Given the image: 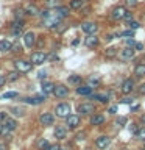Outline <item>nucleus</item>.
I'll return each instance as SVG.
<instances>
[{"label":"nucleus","instance_id":"obj_1","mask_svg":"<svg viewBox=\"0 0 145 150\" xmlns=\"http://www.w3.org/2000/svg\"><path fill=\"white\" fill-rule=\"evenodd\" d=\"M14 67H16V70H19L20 74H28V72H31V69H33V63L30 59H16L14 61Z\"/></svg>","mask_w":145,"mask_h":150},{"label":"nucleus","instance_id":"obj_2","mask_svg":"<svg viewBox=\"0 0 145 150\" xmlns=\"http://www.w3.org/2000/svg\"><path fill=\"white\" fill-rule=\"evenodd\" d=\"M45 59H47V55L44 53V52H41V50L33 52L31 56H30V61L33 63V66H41V64H44Z\"/></svg>","mask_w":145,"mask_h":150},{"label":"nucleus","instance_id":"obj_3","mask_svg":"<svg viewBox=\"0 0 145 150\" xmlns=\"http://www.w3.org/2000/svg\"><path fill=\"white\" fill-rule=\"evenodd\" d=\"M55 112H56V116L58 117H69L70 116V105L69 103H58L55 108Z\"/></svg>","mask_w":145,"mask_h":150},{"label":"nucleus","instance_id":"obj_4","mask_svg":"<svg viewBox=\"0 0 145 150\" xmlns=\"http://www.w3.org/2000/svg\"><path fill=\"white\" fill-rule=\"evenodd\" d=\"M22 38H23V45H25L27 49H31V47L36 45V35L33 31H27Z\"/></svg>","mask_w":145,"mask_h":150},{"label":"nucleus","instance_id":"obj_5","mask_svg":"<svg viewBox=\"0 0 145 150\" xmlns=\"http://www.w3.org/2000/svg\"><path fill=\"white\" fill-rule=\"evenodd\" d=\"M78 112H81L83 116H92L94 112H95V106L92 105V103H81V105L78 106Z\"/></svg>","mask_w":145,"mask_h":150},{"label":"nucleus","instance_id":"obj_6","mask_svg":"<svg viewBox=\"0 0 145 150\" xmlns=\"http://www.w3.org/2000/svg\"><path fill=\"white\" fill-rule=\"evenodd\" d=\"M134 53H136V50L133 49V47H126V49L120 50L119 58H120L122 61H131V59L134 58Z\"/></svg>","mask_w":145,"mask_h":150},{"label":"nucleus","instance_id":"obj_7","mask_svg":"<svg viewBox=\"0 0 145 150\" xmlns=\"http://www.w3.org/2000/svg\"><path fill=\"white\" fill-rule=\"evenodd\" d=\"M81 30L86 33V35H95L98 30V25L95 22H83L81 23Z\"/></svg>","mask_w":145,"mask_h":150},{"label":"nucleus","instance_id":"obj_8","mask_svg":"<svg viewBox=\"0 0 145 150\" xmlns=\"http://www.w3.org/2000/svg\"><path fill=\"white\" fill-rule=\"evenodd\" d=\"M53 94H55V97H58V98H64V97L69 96V88L64 86V84H55Z\"/></svg>","mask_w":145,"mask_h":150},{"label":"nucleus","instance_id":"obj_9","mask_svg":"<svg viewBox=\"0 0 145 150\" xmlns=\"http://www.w3.org/2000/svg\"><path fill=\"white\" fill-rule=\"evenodd\" d=\"M39 122L44 127H49V125H53L55 122V116L51 114V112H42L41 117H39Z\"/></svg>","mask_w":145,"mask_h":150},{"label":"nucleus","instance_id":"obj_10","mask_svg":"<svg viewBox=\"0 0 145 150\" xmlns=\"http://www.w3.org/2000/svg\"><path fill=\"white\" fill-rule=\"evenodd\" d=\"M23 9H25V13L28 16H41V9L34 3H27L25 6H23Z\"/></svg>","mask_w":145,"mask_h":150},{"label":"nucleus","instance_id":"obj_11","mask_svg":"<svg viewBox=\"0 0 145 150\" xmlns=\"http://www.w3.org/2000/svg\"><path fill=\"white\" fill-rule=\"evenodd\" d=\"M53 13L56 14V17H59L61 21H64L65 17H69L70 8H69V6H63V5H61L59 8H55V9H53Z\"/></svg>","mask_w":145,"mask_h":150},{"label":"nucleus","instance_id":"obj_12","mask_svg":"<svg viewBox=\"0 0 145 150\" xmlns=\"http://www.w3.org/2000/svg\"><path fill=\"white\" fill-rule=\"evenodd\" d=\"M98 44H100V39H98L95 35H87V38L84 39V45H86L87 49H95Z\"/></svg>","mask_w":145,"mask_h":150},{"label":"nucleus","instance_id":"obj_13","mask_svg":"<svg viewBox=\"0 0 145 150\" xmlns=\"http://www.w3.org/2000/svg\"><path fill=\"white\" fill-rule=\"evenodd\" d=\"M128 13L123 6H115L112 9V19L114 21H122V19H125V14Z\"/></svg>","mask_w":145,"mask_h":150},{"label":"nucleus","instance_id":"obj_14","mask_svg":"<svg viewBox=\"0 0 145 150\" xmlns=\"http://www.w3.org/2000/svg\"><path fill=\"white\" fill-rule=\"evenodd\" d=\"M67 122H65V125H67V128H77L80 125V116L78 114H70L69 117H65Z\"/></svg>","mask_w":145,"mask_h":150},{"label":"nucleus","instance_id":"obj_15","mask_svg":"<svg viewBox=\"0 0 145 150\" xmlns=\"http://www.w3.org/2000/svg\"><path fill=\"white\" fill-rule=\"evenodd\" d=\"M134 89V81L131 78H126L123 80V83H122V92L123 94H131Z\"/></svg>","mask_w":145,"mask_h":150},{"label":"nucleus","instance_id":"obj_16","mask_svg":"<svg viewBox=\"0 0 145 150\" xmlns=\"http://www.w3.org/2000/svg\"><path fill=\"white\" fill-rule=\"evenodd\" d=\"M109 144H111V139L108 138V136H98L97 141H95V145H97L100 150H105Z\"/></svg>","mask_w":145,"mask_h":150},{"label":"nucleus","instance_id":"obj_17","mask_svg":"<svg viewBox=\"0 0 145 150\" xmlns=\"http://www.w3.org/2000/svg\"><path fill=\"white\" fill-rule=\"evenodd\" d=\"M65 136H67V127H64V125H58L55 128V138L56 139H65Z\"/></svg>","mask_w":145,"mask_h":150},{"label":"nucleus","instance_id":"obj_18","mask_svg":"<svg viewBox=\"0 0 145 150\" xmlns=\"http://www.w3.org/2000/svg\"><path fill=\"white\" fill-rule=\"evenodd\" d=\"M77 94L78 96H91L92 94V88L89 86V84H80V86L77 88Z\"/></svg>","mask_w":145,"mask_h":150},{"label":"nucleus","instance_id":"obj_19","mask_svg":"<svg viewBox=\"0 0 145 150\" xmlns=\"http://www.w3.org/2000/svg\"><path fill=\"white\" fill-rule=\"evenodd\" d=\"M45 98L41 97V96H36V97H25L23 98V102L28 103V105H41L42 102H44Z\"/></svg>","mask_w":145,"mask_h":150},{"label":"nucleus","instance_id":"obj_20","mask_svg":"<svg viewBox=\"0 0 145 150\" xmlns=\"http://www.w3.org/2000/svg\"><path fill=\"white\" fill-rule=\"evenodd\" d=\"M11 47H13V42H11V41H8V39L0 41V52H2V53L11 52Z\"/></svg>","mask_w":145,"mask_h":150},{"label":"nucleus","instance_id":"obj_21","mask_svg":"<svg viewBox=\"0 0 145 150\" xmlns=\"http://www.w3.org/2000/svg\"><path fill=\"white\" fill-rule=\"evenodd\" d=\"M55 91V84L51 81H44L42 83V92L44 94H53Z\"/></svg>","mask_w":145,"mask_h":150},{"label":"nucleus","instance_id":"obj_22","mask_svg":"<svg viewBox=\"0 0 145 150\" xmlns=\"http://www.w3.org/2000/svg\"><path fill=\"white\" fill-rule=\"evenodd\" d=\"M134 75H136L137 78H142V77H144V75H145V63H139L137 66H136Z\"/></svg>","mask_w":145,"mask_h":150},{"label":"nucleus","instance_id":"obj_23","mask_svg":"<svg viewBox=\"0 0 145 150\" xmlns=\"http://www.w3.org/2000/svg\"><path fill=\"white\" fill-rule=\"evenodd\" d=\"M13 16H14V19H25L27 13H25V9H23V6L22 8H14Z\"/></svg>","mask_w":145,"mask_h":150},{"label":"nucleus","instance_id":"obj_24","mask_svg":"<svg viewBox=\"0 0 145 150\" xmlns=\"http://www.w3.org/2000/svg\"><path fill=\"white\" fill-rule=\"evenodd\" d=\"M103 122H105V117H103L101 114H92V117H91V124L92 125H101Z\"/></svg>","mask_w":145,"mask_h":150},{"label":"nucleus","instance_id":"obj_25","mask_svg":"<svg viewBox=\"0 0 145 150\" xmlns=\"http://www.w3.org/2000/svg\"><path fill=\"white\" fill-rule=\"evenodd\" d=\"M61 0H45V6L50 8V9H55V8H59L61 6Z\"/></svg>","mask_w":145,"mask_h":150},{"label":"nucleus","instance_id":"obj_26","mask_svg":"<svg viewBox=\"0 0 145 150\" xmlns=\"http://www.w3.org/2000/svg\"><path fill=\"white\" fill-rule=\"evenodd\" d=\"M11 114H13L14 117H20V116L25 114V110H23L22 106H13V108H11Z\"/></svg>","mask_w":145,"mask_h":150},{"label":"nucleus","instance_id":"obj_27","mask_svg":"<svg viewBox=\"0 0 145 150\" xmlns=\"http://www.w3.org/2000/svg\"><path fill=\"white\" fill-rule=\"evenodd\" d=\"M94 100H98V102H101V103H108L109 102V96L108 94H95V96H92Z\"/></svg>","mask_w":145,"mask_h":150},{"label":"nucleus","instance_id":"obj_28","mask_svg":"<svg viewBox=\"0 0 145 150\" xmlns=\"http://www.w3.org/2000/svg\"><path fill=\"white\" fill-rule=\"evenodd\" d=\"M19 77H20V72H19V70H13V72H9V74L6 75V80L13 83V81H17Z\"/></svg>","mask_w":145,"mask_h":150},{"label":"nucleus","instance_id":"obj_29","mask_svg":"<svg viewBox=\"0 0 145 150\" xmlns=\"http://www.w3.org/2000/svg\"><path fill=\"white\" fill-rule=\"evenodd\" d=\"M3 125H5V127H8L9 130H13V131H14V130H16V127H17V122H16V119H11V117H8V119L3 122Z\"/></svg>","mask_w":145,"mask_h":150},{"label":"nucleus","instance_id":"obj_30","mask_svg":"<svg viewBox=\"0 0 145 150\" xmlns=\"http://www.w3.org/2000/svg\"><path fill=\"white\" fill-rule=\"evenodd\" d=\"M83 5H84V0H70L69 8L70 9H80V8H83Z\"/></svg>","mask_w":145,"mask_h":150},{"label":"nucleus","instance_id":"obj_31","mask_svg":"<svg viewBox=\"0 0 145 150\" xmlns=\"http://www.w3.org/2000/svg\"><path fill=\"white\" fill-rule=\"evenodd\" d=\"M105 56H106V58H115V56H117V49H115V47H108V49L105 50Z\"/></svg>","mask_w":145,"mask_h":150},{"label":"nucleus","instance_id":"obj_32","mask_svg":"<svg viewBox=\"0 0 145 150\" xmlns=\"http://www.w3.org/2000/svg\"><path fill=\"white\" fill-rule=\"evenodd\" d=\"M23 25H25V19H14L9 27L11 28H23Z\"/></svg>","mask_w":145,"mask_h":150},{"label":"nucleus","instance_id":"obj_33","mask_svg":"<svg viewBox=\"0 0 145 150\" xmlns=\"http://www.w3.org/2000/svg\"><path fill=\"white\" fill-rule=\"evenodd\" d=\"M69 83L80 86V84H81V77H80V75H70V77H69Z\"/></svg>","mask_w":145,"mask_h":150},{"label":"nucleus","instance_id":"obj_34","mask_svg":"<svg viewBox=\"0 0 145 150\" xmlns=\"http://www.w3.org/2000/svg\"><path fill=\"white\" fill-rule=\"evenodd\" d=\"M87 84H89L91 88H95V86H98V84H100V78H98V77H94V75H92V77H89Z\"/></svg>","mask_w":145,"mask_h":150},{"label":"nucleus","instance_id":"obj_35","mask_svg":"<svg viewBox=\"0 0 145 150\" xmlns=\"http://www.w3.org/2000/svg\"><path fill=\"white\" fill-rule=\"evenodd\" d=\"M117 36H122V38H133L134 36V30H125V31H122V33H119Z\"/></svg>","mask_w":145,"mask_h":150},{"label":"nucleus","instance_id":"obj_36","mask_svg":"<svg viewBox=\"0 0 145 150\" xmlns=\"http://www.w3.org/2000/svg\"><path fill=\"white\" fill-rule=\"evenodd\" d=\"M11 52H13V53H22V45L19 44V42H13Z\"/></svg>","mask_w":145,"mask_h":150},{"label":"nucleus","instance_id":"obj_37","mask_svg":"<svg viewBox=\"0 0 145 150\" xmlns=\"http://www.w3.org/2000/svg\"><path fill=\"white\" fill-rule=\"evenodd\" d=\"M47 145H49V141H47V139L42 138V139L37 141V149H39V150H44V149L47 147Z\"/></svg>","mask_w":145,"mask_h":150},{"label":"nucleus","instance_id":"obj_38","mask_svg":"<svg viewBox=\"0 0 145 150\" xmlns=\"http://www.w3.org/2000/svg\"><path fill=\"white\" fill-rule=\"evenodd\" d=\"M136 138L137 139H145V127L137 130V133H136Z\"/></svg>","mask_w":145,"mask_h":150},{"label":"nucleus","instance_id":"obj_39","mask_svg":"<svg viewBox=\"0 0 145 150\" xmlns=\"http://www.w3.org/2000/svg\"><path fill=\"white\" fill-rule=\"evenodd\" d=\"M11 35H13L14 38L20 36V35H22V28H11Z\"/></svg>","mask_w":145,"mask_h":150},{"label":"nucleus","instance_id":"obj_40","mask_svg":"<svg viewBox=\"0 0 145 150\" xmlns=\"http://www.w3.org/2000/svg\"><path fill=\"white\" fill-rule=\"evenodd\" d=\"M128 27L131 28V30H137V28L140 27V23H139V22H134V21H131V22H128Z\"/></svg>","mask_w":145,"mask_h":150},{"label":"nucleus","instance_id":"obj_41","mask_svg":"<svg viewBox=\"0 0 145 150\" xmlns=\"http://www.w3.org/2000/svg\"><path fill=\"white\" fill-rule=\"evenodd\" d=\"M14 97H17V92H6V94H3V98H14Z\"/></svg>","mask_w":145,"mask_h":150},{"label":"nucleus","instance_id":"obj_42","mask_svg":"<svg viewBox=\"0 0 145 150\" xmlns=\"http://www.w3.org/2000/svg\"><path fill=\"white\" fill-rule=\"evenodd\" d=\"M44 150H61V147H59L58 144H53V145H50V144H49Z\"/></svg>","mask_w":145,"mask_h":150},{"label":"nucleus","instance_id":"obj_43","mask_svg":"<svg viewBox=\"0 0 145 150\" xmlns=\"http://www.w3.org/2000/svg\"><path fill=\"white\" fill-rule=\"evenodd\" d=\"M8 80H6V75H3V74H0V88H3L5 86V83H6Z\"/></svg>","mask_w":145,"mask_h":150},{"label":"nucleus","instance_id":"obj_44","mask_svg":"<svg viewBox=\"0 0 145 150\" xmlns=\"http://www.w3.org/2000/svg\"><path fill=\"white\" fill-rule=\"evenodd\" d=\"M134 50L144 52V44H142V42H136V44H134Z\"/></svg>","mask_w":145,"mask_h":150},{"label":"nucleus","instance_id":"obj_45","mask_svg":"<svg viewBox=\"0 0 145 150\" xmlns=\"http://www.w3.org/2000/svg\"><path fill=\"white\" fill-rule=\"evenodd\" d=\"M137 125H136V124H131L130 125V131H131V133H133V134H136V133H137Z\"/></svg>","mask_w":145,"mask_h":150},{"label":"nucleus","instance_id":"obj_46","mask_svg":"<svg viewBox=\"0 0 145 150\" xmlns=\"http://www.w3.org/2000/svg\"><path fill=\"white\" fill-rule=\"evenodd\" d=\"M125 2H126V5H128V6H131V8L137 5V0H125Z\"/></svg>","mask_w":145,"mask_h":150},{"label":"nucleus","instance_id":"obj_47","mask_svg":"<svg viewBox=\"0 0 145 150\" xmlns=\"http://www.w3.org/2000/svg\"><path fill=\"white\" fill-rule=\"evenodd\" d=\"M6 119H8L6 112H5V111H0V122H5Z\"/></svg>","mask_w":145,"mask_h":150},{"label":"nucleus","instance_id":"obj_48","mask_svg":"<svg viewBox=\"0 0 145 150\" xmlns=\"http://www.w3.org/2000/svg\"><path fill=\"white\" fill-rule=\"evenodd\" d=\"M45 77H47V72H45V70H41V72L37 74V78H39V80H44Z\"/></svg>","mask_w":145,"mask_h":150},{"label":"nucleus","instance_id":"obj_49","mask_svg":"<svg viewBox=\"0 0 145 150\" xmlns=\"http://www.w3.org/2000/svg\"><path fill=\"white\" fill-rule=\"evenodd\" d=\"M117 124H119V125H125L126 124V117H119V119H117Z\"/></svg>","mask_w":145,"mask_h":150},{"label":"nucleus","instance_id":"obj_50","mask_svg":"<svg viewBox=\"0 0 145 150\" xmlns=\"http://www.w3.org/2000/svg\"><path fill=\"white\" fill-rule=\"evenodd\" d=\"M139 94H140V96H145V83L139 86Z\"/></svg>","mask_w":145,"mask_h":150},{"label":"nucleus","instance_id":"obj_51","mask_svg":"<svg viewBox=\"0 0 145 150\" xmlns=\"http://www.w3.org/2000/svg\"><path fill=\"white\" fill-rule=\"evenodd\" d=\"M134 44H136V42H134L133 38H131V39H126V45H128V47H134Z\"/></svg>","mask_w":145,"mask_h":150},{"label":"nucleus","instance_id":"obj_52","mask_svg":"<svg viewBox=\"0 0 145 150\" xmlns=\"http://www.w3.org/2000/svg\"><path fill=\"white\" fill-rule=\"evenodd\" d=\"M125 21L131 22V21H133V14H131V13H126V14H125Z\"/></svg>","mask_w":145,"mask_h":150},{"label":"nucleus","instance_id":"obj_53","mask_svg":"<svg viewBox=\"0 0 145 150\" xmlns=\"http://www.w3.org/2000/svg\"><path fill=\"white\" fill-rule=\"evenodd\" d=\"M84 138H86V133H78V134H77V139H78V141H83Z\"/></svg>","mask_w":145,"mask_h":150},{"label":"nucleus","instance_id":"obj_54","mask_svg":"<svg viewBox=\"0 0 145 150\" xmlns=\"http://www.w3.org/2000/svg\"><path fill=\"white\" fill-rule=\"evenodd\" d=\"M115 111H117V108H115V106H111L109 110H108V112H109V114H115Z\"/></svg>","mask_w":145,"mask_h":150},{"label":"nucleus","instance_id":"obj_55","mask_svg":"<svg viewBox=\"0 0 145 150\" xmlns=\"http://www.w3.org/2000/svg\"><path fill=\"white\" fill-rule=\"evenodd\" d=\"M133 102V98H123V100H122V103H131Z\"/></svg>","mask_w":145,"mask_h":150},{"label":"nucleus","instance_id":"obj_56","mask_svg":"<svg viewBox=\"0 0 145 150\" xmlns=\"http://www.w3.org/2000/svg\"><path fill=\"white\" fill-rule=\"evenodd\" d=\"M114 38H115L114 35H108V36H106V41H112Z\"/></svg>","mask_w":145,"mask_h":150},{"label":"nucleus","instance_id":"obj_57","mask_svg":"<svg viewBox=\"0 0 145 150\" xmlns=\"http://www.w3.org/2000/svg\"><path fill=\"white\" fill-rule=\"evenodd\" d=\"M80 44V39H73L72 41V45H78Z\"/></svg>","mask_w":145,"mask_h":150},{"label":"nucleus","instance_id":"obj_58","mask_svg":"<svg viewBox=\"0 0 145 150\" xmlns=\"http://www.w3.org/2000/svg\"><path fill=\"white\" fill-rule=\"evenodd\" d=\"M0 150H6V145H5L3 142H0Z\"/></svg>","mask_w":145,"mask_h":150},{"label":"nucleus","instance_id":"obj_59","mask_svg":"<svg viewBox=\"0 0 145 150\" xmlns=\"http://www.w3.org/2000/svg\"><path fill=\"white\" fill-rule=\"evenodd\" d=\"M140 122H142V124L145 125V114H142V116H140Z\"/></svg>","mask_w":145,"mask_h":150},{"label":"nucleus","instance_id":"obj_60","mask_svg":"<svg viewBox=\"0 0 145 150\" xmlns=\"http://www.w3.org/2000/svg\"><path fill=\"white\" fill-rule=\"evenodd\" d=\"M44 45V39H42V36H41V39H39V47Z\"/></svg>","mask_w":145,"mask_h":150},{"label":"nucleus","instance_id":"obj_61","mask_svg":"<svg viewBox=\"0 0 145 150\" xmlns=\"http://www.w3.org/2000/svg\"><path fill=\"white\" fill-rule=\"evenodd\" d=\"M2 128H3V122H0V134H2Z\"/></svg>","mask_w":145,"mask_h":150},{"label":"nucleus","instance_id":"obj_62","mask_svg":"<svg viewBox=\"0 0 145 150\" xmlns=\"http://www.w3.org/2000/svg\"><path fill=\"white\" fill-rule=\"evenodd\" d=\"M140 150H145V149H140Z\"/></svg>","mask_w":145,"mask_h":150},{"label":"nucleus","instance_id":"obj_63","mask_svg":"<svg viewBox=\"0 0 145 150\" xmlns=\"http://www.w3.org/2000/svg\"><path fill=\"white\" fill-rule=\"evenodd\" d=\"M144 58H145V55H144Z\"/></svg>","mask_w":145,"mask_h":150},{"label":"nucleus","instance_id":"obj_64","mask_svg":"<svg viewBox=\"0 0 145 150\" xmlns=\"http://www.w3.org/2000/svg\"><path fill=\"white\" fill-rule=\"evenodd\" d=\"M61 150H64V149H61Z\"/></svg>","mask_w":145,"mask_h":150}]
</instances>
